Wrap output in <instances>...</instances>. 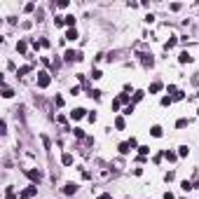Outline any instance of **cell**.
I'll return each instance as SVG.
<instances>
[{"label": "cell", "instance_id": "obj_1", "mask_svg": "<svg viewBox=\"0 0 199 199\" xmlns=\"http://www.w3.org/2000/svg\"><path fill=\"white\" fill-rule=\"evenodd\" d=\"M138 61H141V64H143V68H152L155 66V59H152V54H145V52H138Z\"/></svg>", "mask_w": 199, "mask_h": 199}, {"label": "cell", "instance_id": "obj_2", "mask_svg": "<svg viewBox=\"0 0 199 199\" xmlns=\"http://www.w3.org/2000/svg\"><path fill=\"white\" fill-rule=\"evenodd\" d=\"M28 176V178H31V181H33V185H35V183H40L42 181V171H40V169H26V171H24Z\"/></svg>", "mask_w": 199, "mask_h": 199}, {"label": "cell", "instance_id": "obj_3", "mask_svg": "<svg viewBox=\"0 0 199 199\" xmlns=\"http://www.w3.org/2000/svg\"><path fill=\"white\" fill-rule=\"evenodd\" d=\"M49 82H52V80H49V73H45V70L38 73V87H40V89H47Z\"/></svg>", "mask_w": 199, "mask_h": 199}, {"label": "cell", "instance_id": "obj_4", "mask_svg": "<svg viewBox=\"0 0 199 199\" xmlns=\"http://www.w3.org/2000/svg\"><path fill=\"white\" fill-rule=\"evenodd\" d=\"M64 59L70 64V61H82V52H77V49H68L64 54Z\"/></svg>", "mask_w": 199, "mask_h": 199}, {"label": "cell", "instance_id": "obj_5", "mask_svg": "<svg viewBox=\"0 0 199 199\" xmlns=\"http://www.w3.org/2000/svg\"><path fill=\"white\" fill-rule=\"evenodd\" d=\"M35 194H38V185H28L19 197H21V199H31V197H35Z\"/></svg>", "mask_w": 199, "mask_h": 199}, {"label": "cell", "instance_id": "obj_6", "mask_svg": "<svg viewBox=\"0 0 199 199\" xmlns=\"http://www.w3.org/2000/svg\"><path fill=\"white\" fill-rule=\"evenodd\" d=\"M87 115V110L84 108H75V110H70V119H82Z\"/></svg>", "mask_w": 199, "mask_h": 199}, {"label": "cell", "instance_id": "obj_7", "mask_svg": "<svg viewBox=\"0 0 199 199\" xmlns=\"http://www.w3.org/2000/svg\"><path fill=\"white\" fill-rule=\"evenodd\" d=\"M77 192V185L75 183H66L64 185V194H75Z\"/></svg>", "mask_w": 199, "mask_h": 199}, {"label": "cell", "instance_id": "obj_8", "mask_svg": "<svg viewBox=\"0 0 199 199\" xmlns=\"http://www.w3.org/2000/svg\"><path fill=\"white\" fill-rule=\"evenodd\" d=\"M73 162H75V159H73V155H70V152H66L64 157H61V164H64V166H70Z\"/></svg>", "mask_w": 199, "mask_h": 199}, {"label": "cell", "instance_id": "obj_9", "mask_svg": "<svg viewBox=\"0 0 199 199\" xmlns=\"http://www.w3.org/2000/svg\"><path fill=\"white\" fill-rule=\"evenodd\" d=\"M66 40H77V28H68L66 31Z\"/></svg>", "mask_w": 199, "mask_h": 199}, {"label": "cell", "instance_id": "obj_10", "mask_svg": "<svg viewBox=\"0 0 199 199\" xmlns=\"http://www.w3.org/2000/svg\"><path fill=\"white\" fill-rule=\"evenodd\" d=\"M178 61H181V64H190V61H192L190 52H181V56H178Z\"/></svg>", "mask_w": 199, "mask_h": 199}, {"label": "cell", "instance_id": "obj_11", "mask_svg": "<svg viewBox=\"0 0 199 199\" xmlns=\"http://www.w3.org/2000/svg\"><path fill=\"white\" fill-rule=\"evenodd\" d=\"M150 134H152L155 138H162V134H164V131H162V127H159V124H155V127L150 129Z\"/></svg>", "mask_w": 199, "mask_h": 199}, {"label": "cell", "instance_id": "obj_12", "mask_svg": "<svg viewBox=\"0 0 199 199\" xmlns=\"http://www.w3.org/2000/svg\"><path fill=\"white\" fill-rule=\"evenodd\" d=\"M117 150H119L122 155H129V152H131V145H129V143H119V145H117Z\"/></svg>", "mask_w": 199, "mask_h": 199}, {"label": "cell", "instance_id": "obj_13", "mask_svg": "<svg viewBox=\"0 0 199 199\" xmlns=\"http://www.w3.org/2000/svg\"><path fill=\"white\" fill-rule=\"evenodd\" d=\"M26 49H28V45L24 42V40H19V42H17V52H19V54H26Z\"/></svg>", "mask_w": 199, "mask_h": 199}, {"label": "cell", "instance_id": "obj_14", "mask_svg": "<svg viewBox=\"0 0 199 199\" xmlns=\"http://www.w3.org/2000/svg\"><path fill=\"white\" fill-rule=\"evenodd\" d=\"M31 70H33L31 66H21V68H19V70H17V75H19V77H24V75H28V73H31Z\"/></svg>", "mask_w": 199, "mask_h": 199}, {"label": "cell", "instance_id": "obj_15", "mask_svg": "<svg viewBox=\"0 0 199 199\" xmlns=\"http://www.w3.org/2000/svg\"><path fill=\"white\" fill-rule=\"evenodd\" d=\"M159 89H162V82H152V84H150V89H148V91H150V94H157Z\"/></svg>", "mask_w": 199, "mask_h": 199}, {"label": "cell", "instance_id": "obj_16", "mask_svg": "<svg viewBox=\"0 0 199 199\" xmlns=\"http://www.w3.org/2000/svg\"><path fill=\"white\" fill-rule=\"evenodd\" d=\"M5 197H7V199H14V197H17V192H14V188H12V185H7V190H5Z\"/></svg>", "mask_w": 199, "mask_h": 199}, {"label": "cell", "instance_id": "obj_17", "mask_svg": "<svg viewBox=\"0 0 199 199\" xmlns=\"http://www.w3.org/2000/svg\"><path fill=\"white\" fill-rule=\"evenodd\" d=\"M178 155H181V157H188V155H190V148H188V145H181V148H178Z\"/></svg>", "mask_w": 199, "mask_h": 199}, {"label": "cell", "instance_id": "obj_18", "mask_svg": "<svg viewBox=\"0 0 199 199\" xmlns=\"http://www.w3.org/2000/svg\"><path fill=\"white\" fill-rule=\"evenodd\" d=\"M188 124H190V122H188V119H185V117H181V119H178V122H176V129H185V127H188Z\"/></svg>", "mask_w": 199, "mask_h": 199}, {"label": "cell", "instance_id": "obj_19", "mask_svg": "<svg viewBox=\"0 0 199 199\" xmlns=\"http://www.w3.org/2000/svg\"><path fill=\"white\" fill-rule=\"evenodd\" d=\"M2 96H5V99H12V96H14V91H12L7 84H5V89H2Z\"/></svg>", "mask_w": 199, "mask_h": 199}, {"label": "cell", "instance_id": "obj_20", "mask_svg": "<svg viewBox=\"0 0 199 199\" xmlns=\"http://www.w3.org/2000/svg\"><path fill=\"white\" fill-rule=\"evenodd\" d=\"M138 152H141V157H145V155H150V148H148V145H141Z\"/></svg>", "mask_w": 199, "mask_h": 199}, {"label": "cell", "instance_id": "obj_21", "mask_svg": "<svg viewBox=\"0 0 199 199\" xmlns=\"http://www.w3.org/2000/svg\"><path fill=\"white\" fill-rule=\"evenodd\" d=\"M66 19V26H75V17L73 14H68V17H64Z\"/></svg>", "mask_w": 199, "mask_h": 199}, {"label": "cell", "instance_id": "obj_22", "mask_svg": "<svg viewBox=\"0 0 199 199\" xmlns=\"http://www.w3.org/2000/svg\"><path fill=\"white\" fill-rule=\"evenodd\" d=\"M64 24H66V21H64L61 17H56V19H54V26H56V28H64Z\"/></svg>", "mask_w": 199, "mask_h": 199}, {"label": "cell", "instance_id": "obj_23", "mask_svg": "<svg viewBox=\"0 0 199 199\" xmlns=\"http://www.w3.org/2000/svg\"><path fill=\"white\" fill-rule=\"evenodd\" d=\"M119 103H129V94H119ZM129 106H131V103H129Z\"/></svg>", "mask_w": 199, "mask_h": 199}, {"label": "cell", "instance_id": "obj_24", "mask_svg": "<svg viewBox=\"0 0 199 199\" xmlns=\"http://www.w3.org/2000/svg\"><path fill=\"white\" fill-rule=\"evenodd\" d=\"M181 7H183L181 2H171V5H169V9H171V12H178V9H181Z\"/></svg>", "mask_w": 199, "mask_h": 199}, {"label": "cell", "instance_id": "obj_25", "mask_svg": "<svg viewBox=\"0 0 199 199\" xmlns=\"http://www.w3.org/2000/svg\"><path fill=\"white\" fill-rule=\"evenodd\" d=\"M173 103V96H164L162 99V106H171Z\"/></svg>", "mask_w": 199, "mask_h": 199}, {"label": "cell", "instance_id": "obj_26", "mask_svg": "<svg viewBox=\"0 0 199 199\" xmlns=\"http://www.w3.org/2000/svg\"><path fill=\"white\" fill-rule=\"evenodd\" d=\"M91 77H94V80H101V77H103V73H101V70H99V68H96V70L91 73Z\"/></svg>", "mask_w": 199, "mask_h": 199}, {"label": "cell", "instance_id": "obj_27", "mask_svg": "<svg viewBox=\"0 0 199 199\" xmlns=\"http://www.w3.org/2000/svg\"><path fill=\"white\" fill-rule=\"evenodd\" d=\"M173 178H176V173H173V171H169V173H164V181H166V183H169V181H173Z\"/></svg>", "mask_w": 199, "mask_h": 199}, {"label": "cell", "instance_id": "obj_28", "mask_svg": "<svg viewBox=\"0 0 199 199\" xmlns=\"http://www.w3.org/2000/svg\"><path fill=\"white\" fill-rule=\"evenodd\" d=\"M54 106H56V108H61V106H64V99H61V96H54Z\"/></svg>", "mask_w": 199, "mask_h": 199}, {"label": "cell", "instance_id": "obj_29", "mask_svg": "<svg viewBox=\"0 0 199 199\" xmlns=\"http://www.w3.org/2000/svg\"><path fill=\"white\" fill-rule=\"evenodd\" d=\"M89 96H91V99H101V91H99V89H91Z\"/></svg>", "mask_w": 199, "mask_h": 199}, {"label": "cell", "instance_id": "obj_30", "mask_svg": "<svg viewBox=\"0 0 199 199\" xmlns=\"http://www.w3.org/2000/svg\"><path fill=\"white\" fill-rule=\"evenodd\" d=\"M181 188H183V190H185V192H188V190H192V183H188V181H183V183H181Z\"/></svg>", "mask_w": 199, "mask_h": 199}, {"label": "cell", "instance_id": "obj_31", "mask_svg": "<svg viewBox=\"0 0 199 199\" xmlns=\"http://www.w3.org/2000/svg\"><path fill=\"white\" fill-rule=\"evenodd\" d=\"M143 96H145V91H141V89H138V91H136V94H134V101H141V99H143Z\"/></svg>", "mask_w": 199, "mask_h": 199}, {"label": "cell", "instance_id": "obj_32", "mask_svg": "<svg viewBox=\"0 0 199 199\" xmlns=\"http://www.w3.org/2000/svg\"><path fill=\"white\" fill-rule=\"evenodd\" d=\"M164 157H166L169 162H176V152H164Z\"/></svg>", "mask_w": 199, "mask_h": 199}, {"label": "cell", "instance_id": "obj_33", "mask_svg": "<svg viewBox=\"0 0 199 199\" xmlns=\"http://www.w3.org/2000/svg\"><path fill=\"white\" fill-rule=\"evenodd\" d=\"M115 127H117V129H124V119L117 117V119H115Z\"/></svg>", "mask_w": 199, "mask_h": 199}, {"label": "cell", "instance_id": "obj_34", "mask_svg": "<svg viewBox=\"0 0 199 199\" xmlns=\"http://www.w3.org/2000/svg\"><path fill=\"white\" fill-rule=\"evenodd\" d=\"M56 7H61V9H66V7H68V0H59V2H56Z\"/></svg>", "mask_w": 199, "mask_h": 199}, {"label": "cell", "instance_id": "obj_35", "mask_svg": "<svg viewBox=\"0 0 199 199\" xmlns=\"http://www.w3.org/2000/svg\"><path fill=\"white\" fill-rule=\"evenodd\" d=\"M33 9H35V2H28L26 7H24V12H33Z\"/></svg>", "mask_w": 199, "mask_h": 199}, {"label": "cell", "instance_id": "obj_36", "mask_svg": "<svg viewBox=\"0 0 199 199\" xmlns=\"http://www.w3.org/2000/svg\"><path fill=\"white\" fill-rule=\"evenodd\" d=\"M42 14H45V12H42V9H38V12H35V21H42Z\"/></svg>", "mask_w": 199, "mask_h": 199}, {"label": "cell", "instance_id": "obj_37", "mask_svg": "<svg viewBox=\"0 0 199 199\" xmlns=\"http://www.w3.org/2000/svg\"><path fill=\"white\" fill-rule=\"evenodd\" d=\"M80 89H82V87H77V84H75V87L70 89V94H73V96H77V94H80Z\"/></svg>", "mask_w": 199, "mask_h": 199}, {"label": "cell", "instance_id": "obj_38", "mask_svg": "<svg viewBox=\"0 0 199 199\" xmlns=\"http://www.w3.org/2000/svg\"><path fill=\"white\" fill-rule=\"evenodd\" d=\"M131 113H134V103H131V106H127V108H124V115H131Z\"/></svg>", "mask_w": 199, "mask_h": 199}, {"label": "cell", "instance_id": "obj_39", "mask_svg": "<svg viewBox=\"0 0 199 199\" xmlns=\"http://www.w3.org/2000/svg\"><path fill=\"white\" fill-rule=\"evenodd\" d=\"M73 134L77 136V138H84V131H82V129H75V131H73Z\"/></svg>", "mask_w": 199, "mask_h": 199}, {"label": "cell", "instance_id": "obj_40", "mask_svg": "<svg viewBox=\"0 0 199 199\" xmlns=\"http://www.w3.org/2000/svg\"><path fill=\"white\" fill-rule=\"evenodd\" d=\"M164 199H176V197H173L171 192H164Z\"/></svg>", "mask_w": 199, "mask_h": 199}, {"label": "cell", "instance_id": "obj_41", "mask_svg": "<svg viewBox=\"0 0 199 199\" xmlns=\"http://www.w3.org/2000/svg\"><path fill=\"white\" fill-rule=\"evenodd\" d=\"M99 199H113L110 194H99Z\"/></svg>", "mask_w": 199, "mask_h": 199}, {"label": "cell", "instance_id": "obj_42", "mask_svg": "<svg viewBox=\"0 0 199 199\" xmlns=\"http://www.w3.org/2000/svg\"><path fill=\"white\" fill-rule=\"evenodd\" d=\"M197 115H199V110H197Z\"/></svg>", "mask_w": 199, "mask_h": 199}, {"label": "cell", "instance_id": "obj_43", "mask_svg": "<svg viewBox=\"0 0 199 199\" xmlns=\"http://www.w3.org/2000/svg\"><path fill=\"white\" fill-rule=\"evenodd\" d=\"M197 96H199V94H197Z\"/></svg>", "mask_w": 199, "mask_h": 199}]
</instances>
